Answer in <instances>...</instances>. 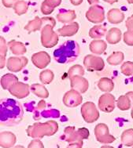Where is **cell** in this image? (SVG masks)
I'll list each match as a JSON object with an SVG mask.
<instances>
[{
	"mask_svg": "<svg viewBox=\"0 0 133 148\" xmlns=\"http://www.w3.org/2000/svg\"><path fill=\"white\" fill-rule=\"evenodd\" d=\"M23 117V108L17 100L3 99L0 102V122L3 125L19 123Z\"/></svg>",
	"mask_w": 133,
	"mask_h": 148,
	"instance_id": "1",
	"label": "cell"
},
{
	"mask_svg": "<svg viewBox=\"0 0 133 148\" xmlns=\"http://www.w3.org/2000/svg\"><path fill=\"white\" fill-rule=\"evenodd\" d=\"M80 46L75 41H66L54 52V60L59 64H69L76 60L80 55Z\"/></svg>",
	"mask_w": 133,
	"mask_h": 148,
	"instance_id": "2",
	"label": "cell"
},
{
	"mask_svg": "<svg viewBox=\"0 0 133 148\" xmlns=\"http://www.w3.org/2000/svg\"><path fill=\"white\" fill-rule=\"evenodd\" d=\"M54 27L46 24L41 30V43L45 48H53L58 42V34L55 32L53 28Z\"/></svg>",
	"mask_w": 133,
	"mask_h": 148,
	"instance_id": "3",
	"label": "cell"
},
{
	"mask_svg": "<svg viewBox=\"0 0 133 148\" xmlns=\"http://www.w3.org/2000/svg\"><path fill=\"white\" fill-rule=\"evenodd\" d=\"M84 65L88 71H100L103 70L105 63L100 57L89 54L84 57Z\"/></svg>",
	"mask_w": 133,
	"mask_h": 148,
	"instance_id": "4",
	"label": "cell"
},
{
	"mask_svg": "<svg viewBox=\"0 0 133 148\" xmlns=\"http://www.w3.org/2000/svg\"><path fill=\"white\" fill-rule=\"evenodd\" d=\"M86 18L93 24H101L105 20V10L99 5H91L86 12Z\"/></svg>",
	"mask_w": 133,
	"mask_h": 148,
	"instance_id": "5",
	"label": "cell"
},
{
	"mask_svg": "<svg viewBox=\"0 0 133 148\" xmlns=\"http://www.w3.org/2000/svg\"><path fill=\"white\" fill-rule=\"evenodd\" d=\"M81 114L87 122H94L99 117L98 109L92 102H86L82 105Z\"/></svg>",
	"mask_w": 133,
	"mask_h": 148,
	"instance_id": "6",
	"label": "cell"
},
{
	"mask_svg": "<svg viewBox=\"0 0 133 148\" xmlns=\"http://www.w3.org/2000/svg\"><path fill=\"white\" fill-rule=\"evenodd\" d=\"M115 97L111 93L106 92L99 97L98 99V108L102 111L106 113H110L116 106Z\"/></svg>",
	"mask_w": 133,
	"mask_h": 148,
	"instance_id": "7",
	"label": "cell"
},
{
	"mask_svg": "<svg viewBox=\"0 0 133 148\" xmlns=\"http://www.w3.org/2000/svg\"><path fill=\"white\" fill-rule=\"evenodd\" d=\"M63 103L68 108H75L80 105L83 102V97L81 93L74 89H71L66 92L62 99Z\"/></svg>",
	"mask_w": 133,
	"mask_h": 148,
	"instance_id": "8",
	"label": "cell"
},
{
	"mask_svg": "<svg viewBox=\"0 0 133 148\" xmlns=\"http://www.w3.org/2000/svg\"><path fill=\"white\" fill-rule=\"evenodd\" d=\"M27 57L24 56L21 57H10L6 63V67L10 71L12 72H19L28 64Z\"/></svg>",
	"mask_w": 133,
	"mask_h": 148,
	"instance_id": "9",
	"label": "cell"
},
{
	"mask_svg": "<svg viewBox=\"0 0 133 148\" xmlns=\"http://www.w3.org/2000/svg\"><path fill=\"white\" fill-rule=\"evenodd\" d=\"M10 93L17 99H23L27 97L30 93V86L21 82H17L8 89Z\"/></svg>",
	"mask_w": 133,
	"mask_h": 148,
	"instance_id": "10",
	"label": "cell"
},
{
	"mask_svg": "<svg viewBox=\"0 0 133 148\" xmlns=\"http://www.w3.org/2000/svg\"><path fill=\"white\" fill-rule=\"evenodd\" d=\"M32 62L36 67L39 69H44L51 63V57L46 52H38L32 56Z\"/></svg>",
	"mask_w": 133,
	"mask_h": 148,
	"instance_id": "11",
	"label": "cell"
},
{
	"mask_svg": "<svg viewBox=\"0 0 133 148\" xmlns=\"http://www.w3.org/2000/svg\"><path fill=\"white\" fill-rule=\"evenodd\" d=\"M70 86L72 89L83 94L86 92L89 88V82L83 76H74L70 78Z\"/></svg>",
	"mask_w": 133,
	"mask_h": 148,
	"instance_id": "12",
	"label": "cell"
},
{
	"mask_svg": "<svg viewBox=\"0 0 133 148\" xmlns=\"http://www.w3.org/2000/svg\"><path fill=\"white\" fill-rule=\"evenodd\" d=\"M79 24L76 22H72L65 24L63 27L57 30V34L63 37H71L73 36L79 31Z\"/></svg>",
	"mask_w": 133,
	"mask_h": 148,
	"instance_id": "13",
	"label": "cell"
},
{
	"mask_svg": "<svg viewBox=\"0 0 133 148\" xmlns=\"http://www.w3.org/2000/svg\"><path fill=\"white\" fill-rule=\"evenodd\" d=\"M124 19H125V14L119 9H111L107 13V20L110 24H118L121 23Z\"/></svg>",
	"mask_w": 133,
	"mask_h": 148,
	"instance_id": "14",
	"label": "cell"
},
{
	"mask_svg": "<svg viewBox=\"0 0 133 148\" xmlns=\"http://www.w3.org/2000/svg\"><path fill=\"white\" fill-rule=\"evenodd\" d=\"M57 20L62 24H69L76 19V14L73 10H61L57 14Z\"/></svg>",
	"mask_w": 133,
	"mask_h": 148,
	"instance_id": "15",
	"label": "cell"
},
{
	"mask_svg": "<svg viewBox=\"0 0 133 148\" xmlns=\"http://www.w3.org/2000/svg\"><path fill=\"white\" fill-rule=\"evenodd\" d=\"M107 44L106 42L102 39H94L90 43V51L95 55H101L106 51Z\"/></svg>",
	"mask_w": 133,
	"mask_h": 148,
	"instance_id": "16",
	"label": "cell"
},
{
	"mask_svg": "<svg viewBox=\"0 0 133 148\" xmlns=\"http://www.w3.org/2000/svg\"><path fill=\"white\" fill-rule=\"evenodd\" d=\"M8 46L11 53L15 56H23L27 52V49L25 47V44L21 42L11 40L8 42Z\"/></svg>",
	"mask_w": 133,
	"mask_h": 148,
	"instance_id": "17",
	"label": "cell"
},
{
	"mask_svg": "<svg viewBox=\"0 0 133 148\" xmlns=\"http://www.w3.org/2000/svg\"><path fill=\"white\" fill-rule=\"evenodd\" d=\"M121 31L117 27H112L107 32L106 35V42L109 44H117L121 39Z\"/></svg>",
	"mask_w": 133,
	"mask_h": 148,
	"instance_id": "18",
	"label": "cell"
},
{
	"mask_svg": "<svg viewBox=\"0 0 133 148\" xmlns=\"http://www.w3.org/2000/svg\"><path fill=\"white\" fill-rule=\"evenodd\" d=\"M106 27L101 24L95 25L91 28L89 32V36L93 39H101L107 34Z\"/></svg>",
	"mask_w": 133,
	"mask_h": 148,
	"instance_id": "19",
	"label": "cell"
},
{
	"mask_svg": "<svg viewBox=\"0 0 133 148\" xmlns=\"http://www.w3.org/2000/svg\"><path fill=\"white\" fill-rule=\"evenodd\" d=\"M30 90L36 97L43 99H46L49 97V92L44 85L41 84H33L30 86Z\"/></svg>",
	"mask_w": 133,
	"mask_h": 148,
	"instance_id": "20",
	"label": "cell"
},
{
	"mask_svg": "<svg viewBox=\"0 0 133 148\" xmlns=\"http://www.w3.org/2000/svg\"><path fill=\"white\" fill-rule=\"evenodd\" d=\"M98 89L104 92H110L114 89V83L112 79L109 78H102L98 82Z\"/></svg>",
	"mask_w": 133,
	"mask_h": 148,
	"instance_id": "21",
	"label": "cell"
},
{
	"mask_svg": "<svg viewBox=\"0 0 133 148\" xmlns=\"http://www.w3.org/2000/svg\"><path fill=\"white\" fill-rule=\"evenodd\" d=\"M17 82L19 81L17 76L13 74H6L1 78V86L3 89H9Z\"/></svg>",
	"mask_w": 133,
	"mask_h": 148,
	"instance_id": "22",
	"label": "cell"
},
{
	"mask_svg": "<svg viewBox=\"0 0 133 148\" xmlns=\"http://www.w3.org/2000/svg\"><path fill=\"white\" fill-rule=\"evenodd\" d=\"M43 26V21L42 18L39 16H35V18L32 21H30L27 24V25L25 27V29L28 31V32L32 33L39 31L41 27Z\"/></svg>",
	"mask_w": 133,
	"mask_h": 148,
	"instance_id": "23",
	"label": "cell"
},
{
	"mask_svg": "<svg viewBox=\"0 0 133 148\" xmlns=\"http://www.w3.org/2000/svg\"><path fill=\"white\" fill-rule=\"evenodd\" d=\"M117 106L120 110H126L130 109L132 106V103L131 101L130 98L127 95H123L118 98L117 100Z\"/></svg>",
	"mask_w": 133,
	"mask_h": 148,
	"instance_id": "24",
	"label": "cell"
},
{
	"mask_svg": "<svg viewBox=\"0 0 133 148\" xmlns=\"http://www.w3.org/2000/svg\"><path fill=\"white\" fill-rule=\"evenodd\" d=\"M124 58H125V56L122 52H114L107 58V63L109 64L113 65V66H117L123 62Z\"/></svg>",
	"mask_w": 133,
	"mask_h": 148,
	"instance_id": "25",
	"label": "cell"
},
{
	"mask_svg": "<svg viewBox=\"0 0 133 148\" xmlns=\"http://www.w3.org/2000/svg\"><path fill=\"white\" fill-rule=\"evenodd\" d=\"M95 133L98 137V140L102 142H106L107 141H111V140L106 138V136L108 134V129L104 124H99L95 129Z\"/></svg>",
	"mask_w": 133,
	"mask_h": 148,
	"instance_id": "26",
	"label": "cell"
},
{
	"mask_svg": "<svg viewBox=\"0 0 133 148\" xmlns=\"http://www.w3.org/2000/svg\"><path fill=\"white\" fill-rule=\"evenodd\" d=\"M28 9V3L25 0H17L14 6V10L17 15H23L27 13Z\"/></svg>",
	"mask_w": 133,
	"mask_h": 148,
	"instance_id": "27",
	"label": "cell"
},
{
	"mask_svg": "<svg viewBox=\"0 0 133 148\" xmlns=\"http://www.w3.org/2000/svg\"><path fill=\"white\" fill-rule=\"evenodd\" d=\"M54 72L49 69L43 71L39 75V80L44 85H48V84L51 83L52 81L54 80Z\"/></svg>",
	"mask_w": 133,
	"mask_h": 148,
	"instance_id": "28",
	"label": "cell"
},
{
	"mask_svg": "<svg viewBox=\"0 0 133 148\" xmlns=\"http://www.w3.org/2000/svg\"><path fill=\"white\" fill-rule=\"evenodd\" d=\"M84 69L81 65L76 64L72 66L68 71V76L69 79L74 76H83L84 75Z\"/></svg>",
	"mask_w": 133,
	"mask_h": 148,
	"instance_id": "29",
	"label": "cell"
},
{
	"mask_svg": "<svg viewBox=\"0 0 133 148\" xmlns=\"http://www.w3.org/2000/svg\"><path fill=\"white\" fill-rule=\"evenodd\" d=\"M121 71L125 76H131L133 75V62L127 61L121 67Z\"/></svg>",
	"mask_w": 133,
	"mask_h": 148,
	"instance_id": "30",
	"label": "cell"
},
{
	"mask_svg": "<svg viewBox=\"0 0 133 148\" xmlns=\"http://www.w3.org/2000/svg\"><path fill=\"white\" fill-rule=\"evenodd\" d=\"M2 137H3V145L4 147H10L12 144H14V141H15V138L14 136L11 133H3L2 134Z\"/></svg>",
	"mask_w": 133,
	"mask_h": 148,
	"instance_id": "31",
	"label": "cell"
},
{
	"mask_svg": "<svg viewBox=\"0 0 133 148\" xmlns=\"http://www.w3.org/2000/svg\"><path fill=\"white\" fill-rule=\"evenodd\" d=\"M123 141L125 142V144H127V145H131L132 143L133 144V130L132 129H130V130H128L123 134Z\"/></svg>",
	"mask_w": 133,
	"mask_h": 148,
	"instance_id": "32",
	"label": "cell"
},
{
	"mask_svg": "<svg viewBox=\"0 0 133 148\" xmlns=\"http://www.w3.org/2000/svg\"><path fill=\"white\" fill-rule=\"evenodd\" d=\"M124 42L126 45L133 46V32L132 31H127L124 33L123 35Z\"/></svg>",
	"mask_w": 133,
	"mask_h": 148,
	"instance_id": "33",
	"label": "cell"
},
{
	"mask_svg": "<svg viewBox=\"0 0 133 148\" xmlns=\"http://www.w3.org/2000/svg\"><path fill=\"white\" fill-rule=\"evenodd\" d=\"M8 43H6L3 37L0 38V55L1 56H6L7 50H8Z\"/></svg>",
	"mask_w": 133,
	"mask_h": 148,
	"instance_id": "34",
	"label": "cell"
},
{
	"mask_svg": "<svg viewBox=\"0 0 133 148\" xmlns=\"http://www.w3.org/2000/svg\"><path fill=\"white\" fill-rule=\"evenodd\" d=\"M40 10L41 12H42V14H44V15H49V14H52L54 10V8H52L50 5H47L44 1L42 3V4H41Z\"/></svg>",
	"mask_w": 133,
	"mask_h": 148,
	"instance_id": "35",
	"label": "cell"
},
{
	"mask_svg": "<svg viewBox=\"0 0 133 148\" xmlns=\"http://www.w3.org/2000/svg\"><path fill=\"white\" fill-rule=\"evenodd\" d=\"M43 21V25H46V24H49L51 25L53 27H55L56 25V21L53 17H49V16H46V17H43L42 18Z\"/></svg>",
	"mask_w": 133,
	"mask_h": 148,
	"instance_id": "36",
	"label": "cell"
},
{
	"mask_svg": "<svg viewBox=\"0 0 133 148\" xmlns=\"http://www.w3.org/2000/svg\"><path fill=\"white\" fill-rule=\"evenodd\" d=\"M44 2L51 7L55 9L62 3V0H44Z\"/></svg>",
	"mask_w": 133,
	"mask_h": 148,
	"instance_id": "37",
	"label": "cell"
},
{
	"mask_svg": "<svg viewBox=\"0 0 133 148\" xmlns=\"http://www.w3.org/2000/svg\"><path fill=\"white\" fill-rule=\"evenodd\" d=\"M17 0H2L3 5L6 8H14L15 3H17Z\"/></svg>",
	"mask_w": 133,
	"mask_h": 148,
	"instance_id": "38",
	"label": "cell"
},
{
	"mask_svg": "<svg viewBox=\"0 0 133 148\" xmlns=\"http://www.w3.org/2000/svg\"><path fill=\"white\" fill-rule=\"evenodd\" d=\"M125 26L128 31H132L133 32V15L129 16L128 19L126 20Z\"/></svg>",
	"mask_w": 133,
	"mask_h": 148,
	"instance_id": "39",
	"label": "cell"
},
{
	"mask_svg": "<svg viewBox=\"0 0 133 148\" xmlns=\"http://www.w3.org/2000/svg\"><path fill=\"white\" fill-rule=\"evenodd\" d=\"M6 57L4 56H1L0 55V68L3 69V67L6 65Z\"/></svg>",
	"mask_w": 133,
	"mask_h": 148,
	"instance_id": "40",
	"label": "cell"
},
{
	"mask_svg": "<svg viewBox=\"0 0 133 148\" xmlns=\"http://www.w3.org/2000/svg\"><path fill=\"white\" fill-rule=\"evenodd\" d=\"M38 108L39 109H44L45 108V106H46V102L44 101V100H40L39 102L38 103Z\"/></svg>",
	"mask_w": 133,
	"mask_h": 148,
	"instance_id": "41",
	"label": "cell"
},
{
	"mask_svg": "<svg viewBox=\"0 0 133 148\" xmlns=\"http://www.w3.org/2000/svg\"><path fill=\"white\" fill-rule=\"evenodd\" d=\"M84 0H70V3L73 5H80L83 3Z\"/></svg>",
	"mask_w": 133,
	"mask_h": 148,
	"instance_id": "42",
	"label": "cell"
},
{
	"mask_svg": "<svg viewBox=\"0 0 133 148\" xmlns=\"http://www.w3.org/2000/svg\"><path fill=\"white\" fill-rule=\"evenodd\" d=\"M87 3H89L91 5H98L99 3V0H87Z\"/></svg>",
	"mask_w": 133,
	"mask_h": 148,
	"instance_id": "43",
	"label": "cell"
},
{
	"mask_svg": "<svg viewBox=\"0 0 133 148\" xmlns=\"http://www.w3.org/2000/svg\"><path fill=\"white\" fill-rule=\"evenodd\" d=\"M39 143H39V142H34L32 143V146H30V148H40L41 145Z\"/></svg>",
	"mask_w": 133,
	"mask_h": 148,
	"instance_id": "44",
	"label": "cell"
},
{
	"mask_svg": "<svg viewBox=\"0 0 133 148\" xmlns=\"http://www.w3.org/2000/svg\"><path fill=\"white\" fill-rule=\"evenodd\" d=\"M104 2H106L107 3H109V4H114V3H117V0H103Z\"/></svg>",
	"mask_w": 133,
	"mask_h": 148,
	"instance_id": "45",
	"label": "cell"
},
{
	"mask_svg": "<svg viewBox=\"0 0 133 148\" xmlns=\"http://www.w3.org/2000/svg\"><path fill=\"white\" fill-rule=\"evenodd\" d=\"M128 1V3H130V4H133V0H127Z\"/></svg>",
	"mask_w": 133,
	"mask_h": 148,
	"instance_id": "46",
	"label": "cell"
},
{
	"mask_svg": "<svg viewBox=\"0 0 133 148\" xmlns=\"http://www.w3.org/2000/svg\"><path fill=\"white\" fill-rule=\"evenodd\" d=\"M132 117L133 118V108H132Z\"/></svg>",
	"mask_w": 133,
	"mask_h": 148,
	"instance_id": "47",
	"label": "cell"
}]
</instances>
